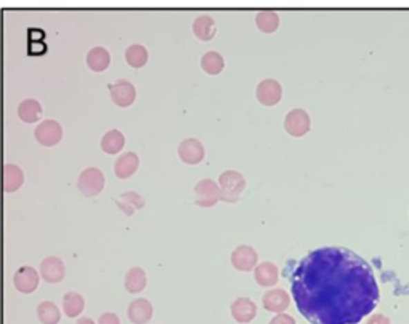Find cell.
Segmentation results:
<instances>
[{
  "mask_svg": "<svg viewBox=\"0 0 409 324\" xmlns=\"http://www.w3.org/2000/svg\"><path fill=\"white\" fill-rule=\"evenodd\" d=\"M297 310L312 324H358L381 301L369 263L343 247H319L291 275Z\"/></svg>",
  "mask_w": 409,
  "mask_h": 324,
  "instance_id": "6da1fadb",
  "label": "cell"
},
{
  "mask_svg": "<svg viewBox=\"0 0 409 324\" xmlns=\"http://www.w3.org/2000/svg\"><path fill=\"white\" fill-rule=\"evenodd\" d=\"M218 188H220V199L227 202H236L246 188V180L239 172L227 171L220 175Z\"/></svg>",
  "mask_w": 409,
  "mask_h": 324,
  "instance_id": "7a4b0ae2",
  "label": "cell"
},
{
  "mask_svg": "<svg viewBox=\"0 0 409 324\" xmlns=\"http://www.w3.org/2000/svg\"><path fill=\"white\" fill-rule=\"evenodd\" d=\"M312 121L310 116L305 109H292L286 114V119H284V128L289 135L292 137H303L307 135L308 131H310Z\"/></svg>",
  "mask_w": 409,
  "mask_h": 324,
  "instance_id": "3957f363",
  "label": "cell"
},
{
  "mask_svg": "<svg viewBox=\"0 0 409 324\" xmlns=\"http://www.w3.org/2000/svg\"><path fill=\"white\" fill-rule=\"evenodd\" d=\"M196 191V204L199 207H212L220 201V188L211 178H204L194 187Z\"/></svg>",
  "mask_w": 409,
  "mask_h": 324,
  "instance_id": "277c9868",
  "label": "cell"
},
{
  "mask_svg": "<svg viewBox=\"0 0 409 324\" xmlns=\"http://www.w3.org/2000/svg\"><path fill=\"white\" fill-rule=\"evenodd\" d=\"M257 99L263 106H274L281 102L283 97V87L281 84L274 79H265L257 86Z\"/></svg>",
  "mask_w": 409,
  "mask_h": 324,
  "instance_id": "5b68a950",
  "label": "cell"
},
{
  "mask_svg": "<svg viewBox=\"0 0 409 324\" xmlns=\"http://www.w3.org/2000/svg\"><path fill=\"white\" fill-rule=\"evenodd\" d=\"M257 251L251 246H239L231 254V263L238 271H251L257 267Z\"/></svg>",
  "mask_w": 409,
  "mask_h": 324,
  "instance_id": "8992f818",
  "label": "cell"
},
{
  "mask_svg": "<svg viewBox=\"0 0 409 324\" xmlns=\"http://www.w3.org/2000/svg\"><path fill=\"white\" fill-rule=\"evenodd\" d=\"M178 154H180L182 161L191 166H196L204 159V144L196 138H187L183 140L180 146H178Z\"/></svg>",
  "mask_w": 409,
  "mask_h": 324,
  "instance_id": "52a82bcc",
  "label": "cell"
},
{
  "mask_svg": "<svg viewBox=\"0 0 409 324\" xmlns=\"http://www.w3.org/2000/svg\"><path fill=\"white\" fill-rule=\"evenodd\" d=\"M231 315L241 324L251 323L257 316V305L247 297H239L231 303Z\"/></svg>",
  "mask_w": 409,
  "mask_h": 324,
  "instance_id": "ba28073f",
  "label": "cell"
},
{
  "mask_svg": "<svg viewBox=\"0 0 409 324\" xmlns=\"http://www.w3.org/2000/svg\"><path fill=\"white\" fill-rule=\"evenodd\" d=\"M289 303H291V298L284 289H272L263 296V307L272 313H283Z\"/></svg>",
  "mask_w": 409,
  "mask_h": 324,
  "instance_id": "9c48e42d",
  "label": "cell"
},
{
  "mask_svg": "<svg viewBox=\"0 0 409 324\" xmlns=\"http://www.w3.org/2000/svg\"><path fill=\"white\" fill-rule=\"evenodd\" d=\"M254 276H256V281L258 286L262 287H272L276 286L279 273L278 268L272 262H262L260 265L256 267V271H254Z\"/></svg>",
  "mask_w": 409,
  "mask_h": 324,
  "instance_id": "30bf717a",
  "label": "cell"
},
{
  "mask_svg": "<svg viewBox=\"0 0 409 324\" xmlns=\"http://www.w3.org/2000/svg\"><path fill=\"white\" fill-rule=\"evenodd\" d=\"M193 31H194V36H196L199 41H204V42L212 41L217 34L216 21H213L211 17H207V15H202V17H198L194 19Z\"/></svg>",
  "mask_w": 409,
  "mask_h": 324,
  "instance_id": "8fae6325",
  "label": "cell"
},
{
  "mask_svg": "<svg viewBox=\"0 0 409 324\" xmlns=\"http://www.w3.org/2000/svg\"><path fill=\"white\" fill-rule=\"evenodd\" d=\"M111 95L119 106H129L135 99V88H133L132 84L121 81L111 86Z\"/></svg>",
  "mask_w": 409,
  "mask_h": 324,
  "instance_id": "7c38bea8",
  "label": "cell"
},
{
  "mask_svg": "<svg viewBox=\"0 0 409 324\" xmlns=\"http://www.w3.org/2000/svg\"><path fill=\"white\" fill-rule=\"evenodd\" d=\"M201 68L204 73L211 74V76H217L223 71L225 68V59L218 52H207L201 58Z\"/></svg>",
  "mask_w": 409,
  "mask_h": 324,
  "instance_id": "4fadbf2b",
  "label": "cell"
},
{
  "mask_svg": "<svg viewBox=\"0 0 409 324\" xmlns=\"http://www.w3.org/2000/svg\"><path fill=\"white\" fill-rule=\"evenodd\" d=\"M256 24H257V28L260 29L262 32L272 34L279 28V17L274 12L265 10V12H260L257 15Z\"/></svg>",
  "mask_w": 409,
  "mask_h": 324,
  "instance_id": "5bb4252c",
  "label": "cell"
},
{
  "mask_svg": "<svg viewBox=\"0 0 409 324\" xmlns=\"http://www.w3.org/2000/svg\"><path fill=\"white\" fill-rule=\"evenodd\" d=\"M59 135H61V128H59L58 124L55 122H44L41 127L36 131V137L37 140H41L46 144H53L52 138L55 142H58Z\"/></svg>",
  "mask_w": 409,
  "mask_h": 324,
  "instance_id": "9a60e30c",
  "label": "cell"
},
{
  "mask_svg": "<svg viewBox=\"0 0 409 324\" xmlns=\"http://www.w3.org/2000/svg\"><path fill=\"white\" fill-rule=\"evenodd\" d=\"M41 104L37 102H34V99H28V102H23L21 106H19V117L23 119V121H28V122H34L37 121L39 116H41Z\"/></svg>",
  "mask_w": 409,
  "mask_h": 324,
  "instance_id": "2e32d148",
  "label": "cell"
},
{
  "mask_svg": "<svg viewBox=\"0 0 409 324\" xmlns=\"http://www.w3.org/2000/svg\"><path fill=\"white\" fill-rule=\"evenodd\" d=\"M87 61L95 71H103V69H106L109 64V55L106 50L103 48H93L92 52L88 53Z\"/></svg>",
  "mask_w": 409,
  "mask_h": 324,
  "instance_id": "e0dca14e",
  "label": "cell"
},
{
  "mask_svg": "<svg viewBox=\"0 0 409 324\" xmlns=\"http://www.w3.org/2000/svg\"><path fill=\"white\" fill-rule=\"evenodd\" d=\"M126 58L129 64H132L133 68H142L148 59V52L142 46H132L126 52Z\"/></svg>",
  "mask_w": 409,
  "mask_h": 324,
  "instance_id": "ac0fdd59",
  "label": "cell"
},
{
  "mask_svg": "<svg viewBox=\"0 0 409 324\" xmlns=\"http://www.w3.org/2000/svg\"><path fill=\"white\" fill-rule=\"evenodd\" d=\"M131 316L135 323H144L151 318V305L146 301H138L131 308Z\"/></svg>",
  "mask_w": 409,
  "mask_h": 324,
  "instance_id": "d6986e66",
  "label": "cell"
},
{
  "mask_svg": "<svg viewBox=\"0 0 409 324\" xmlns=\"http://www.w3.org/2000/svg\"><path fill=\"white\" fill-rule=\"evenodd\" d=\"M137 164H138V159H137L135 154L129 153V154H126V156H122L121 161H119L117 173L121 177H129L137 169Z\"/></svg>",
  "mask_w": 409,
  "mask_h": 324,
  "instance_id": "ffe728a7",
  "label": "cell"
},
{
  "mask_svg": "<svg viewBox=\"0 0 409 324\" xmlns=\"http://www.w3.org/2000/svg\"><path fill=\"white\" fill-rule=\"evenodd\" d=\"M127 287L131 291H142L144 287V273L140 268H135V270L131 271V275L127 278Z\"/></svg>",
  "mask_w": 409,
  "mask_h": 324,
  "instance_id": "44dd1931",
  "label": "cell"
},
{
  "mask_svg": "<svg viewBox=\"0 0 409 324\" xmlns=\"http://www.w3.org/2000/svg\"><path fill=\"white\" fill-rule=\"evenodd\" d=\"M104 142L111 143V144H109V146H106V149H108L109 153H116V151H119V149L122 148L124 137L117 131H113L106 138H104Z\"/></svg>",
  "mask_w": 409,
  "mask_h": 324,
  "instance_id": "7402d4cb",
  "label": "cell"
},
{
  "mask_svg": "<svg viewBox=\"0 0 409 324\" xmlns=\"http://www.w3.org/2000/svg\"><path fill=\"white\" fill-rule=\"evenodd\" d=\"M270 324H296V320L291 315H286V313H278Z\"/></svg>",
  "mask_w": 409,
  "mask_h": 324,
  "instance_id": "603a6c76",
  "label": "cell"
},
{
  "mask_svg": "<svg viewBox=\"0 0 409 324\" xmlns=\"http://www.w3.org/2000/svg\"><path fill=\"white\" fill-rule=\"evenodd\" d=\"M366 324H392V321L388 316L381 315V313H376V315H372L371 318H369Z\"/></svg>",
  "mask_w": 409,
  "mask_h": 324,
  "instance_id": "cb8c5ba5",
  "label": "cell"
}]
</instances>
